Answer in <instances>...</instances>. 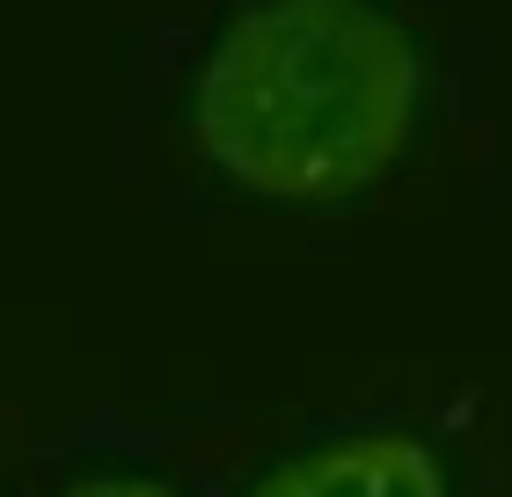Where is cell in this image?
<instances>
[{
    "mask_svg": "<svg viewBox=\"0 0 512 497\" xmlns=\"http://www.w3.org/2000/svg\"><path fill=\"white\" fill-rule=\"evenodd\" d=\"M249 497H447V468L410 432H344L271 468Z\"/></svg>",
    "mask_w": 512,
    "mask_h": 497,
    "instance_id": "obj_2",
    "label": "cell"
},
{
    "mask_svg": "<svg viewBox=\"0 0 512 497\" xmlns=\"http://www.w3.org/2000/svg\"><path fill=\"white\" fill-rule=\"evenodd\" d=\"M198 147L264 198H344L417 125V52L374 0H256L198 66Z\"/></svg>",
    "mask_w": 512,
    "mask_h": 497,
    "instance_id": "obj_1",
    "label": "cell"
},
{
    "mask_svg": "<svg viewBox=\"0 0 512 497\" xmlns=\"http://www.w3.org/2000/svg\"><path fill=\"white\" fill-rule=\"evenodd\" d=\"M59 497H176V490L154 483V476H81V483H66Z\"/></svg>",
    "mask_w": 512,
    "mask_h": 497,
    "instance_id": "obj_3",
    "label": "cell"
}]
</instances>
